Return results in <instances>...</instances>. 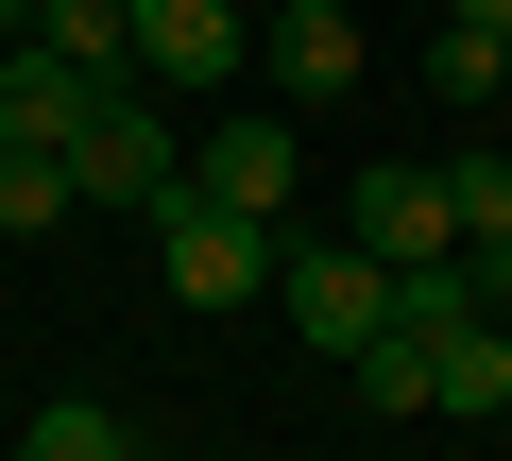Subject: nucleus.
Listing matches in <instances>:
<instances>
[{
    "mask_svg": "<svg viewBox=\"0 0 512 461\" xmlns=\"http://www.w3.org/2000/svg\"><path fill=\"white\" fill-rule=\"evenodd\" d=\"M342 240L376 274H410V257H461V205H444V171H359L342 188Z\"/></svg>",
    "mask_w": 512,
    "mask_h": 461,
    "instance_id": "4",
    "label": "nucleus"
},
{
    "mask_svg": "<svg viewBox=\"0 0 512 461\" xmlns=\"http://www.w3.org/2000/svg\"><path fill=\"white\" fill-rule=\"evenodd\" d=\"M239 52H256L239 0H137V69H154V86H222Z\"/></svg>",
    "mask_w": 512,
    "mask_h": 461,
    "instance_id": "8",
    "label": "nucleus"
},
{
    "mask_svg": "<svg viewBox=\"0 0 512 461\" xmlns=\"http://www.w3.org/2000/svg\"><path fill=\"white\" fill-rule=\"evenodd\" d=\"M239 18H274V0H239Z\"/></svg>",
    "mask_w": 512,
    "mask_h": 461,
    "instance_id": "17",
    "label": "nucleus"
},
{
    "mask_svg": "<svg viewBox=\"0 0 512 461\" xmlns=\"http://www.w3.org/2000/svg\"><path fill=\"white\" fill-rule=\"evenodd\" d=\"M0 35H35V18H18V0H0Z\"/></svg>",
    "mask_w": 512,
    "mask_h": 461,
    "instance_id": "16",
    "label": "nucleus"
},
{
    "mask_svg": "<svg viewBox=\"0 0 512 461\" xmlns=\"http://www.w3.org/2000/svg\"><path fill=\"white\" fill-rule=\"evenodd\" d=\"M427 86H444V103H495V86H512V35L444 18V35H427Z\"/></svg>",
    "mask_w": 512,
    "mask_h": 461,
    "instance_id": "13",
    "label": "nucleus"
},
{
    "mask_svg": "<svg viewBox=\"0 0 512 461\" xmlns=\"http://www.w3.org/2000/svg\"><path fill=\"white\" fill-rule=\"evenodd\" d=\"M18 461H137V444H120V410H103V393H52V410L18 427Z\"/></svg>",
    "mask_w": 512,
    "mask_h": 461,
    "instance_id": "12",
    "label": "nucleus"
},
{
    "mask_svg": "<svg viewBox=\"0 0 512 461\" xmlns=\"http://www.w3.org/2000/svg\"><path fill=\"white\" fill-rule=\"evenodd\" d=\"M86 103H120V86H86L52 35H0V137H52V154H69V137H86Z\"/></svg>",
    "mask_w": 512,
    "mask_h": 461,
    "instance_id": "7",
    "label": "nucleus"
},
{
    "mask_svg": "<svg viewBox=\"0 0 512 461\" xmlns=\"http://www.w3.org/2000/svg\"><path fill=\"white\" fill-rule=\"evenodd\" d=\"M256 52H274V103H342V86L376 69L342 0H274V18H256Z\"/></svg>",
    "mask_w": 512,
    "mask_h": 461,
    "instance_id": "5",
    "label": "nucleus"
},
{
    "mask_svg": "<svg viewBox=\"0 0 512 461\" xmlns=\"http://www.w3.org/2000/svg\"><path fill=\"white\" fill-rule=\"evenodd\" d=\"M188 188H205V205H239V222H291L308 154H291V120H222V137L188 154Z\"/></svg>",
    "mask_w": 512,
    "mask_h": 461,
    "instance_id": "6",
    "label": "nucleus"
},
{
    "mask_svg": "<svg viewBox=\"0 0 512 461\" xmlns=\"http://www.w3.org/2000/svg\"><path fill=\"white\" fill-rule=\"evenodd\" d=\"M274 325H291L308 359H359V342L393 325V274H376L359 240H274Z\"/></svg>",
    "mask_w": 512,
    "mask_h": 461,
    "instance_id": "1",
    "label": "nucleus"
},
{
    "mask_svg": "<svg viewBox=\"0 0 512 461\" xmlns=\"http://www.w3.org/2000/svg\"><path fill=\"white\" fill-rule=\"evenodd\" d=\"M69 205H86V188H69V154H52V137H0V240H52Z\"/></svg>",
    "mask_w": 512,
    "mask_h": 461,
    "instance_id": "11",
    "label": "nucleus"
},
{
    "mask_svg": "<svg viewBox=\"0 0 512 461\" xmlns=\"http://www.w3.org/2000/svg\"><path fill=\"white\" fill-rule=\"evenodd\" d=\"M154 274H171L188 308H274V222H239V205L171 188V205H154Z\"/></svg>",
    "mask_w": 512,
    "mask_h": 461,
    "instance_id": "2",
    "label": "nucleus"
},
{
    "mask_svg": "<svg viewBox=\"0 0 512 461\" xmlns=\"http://www.w3.org/2000/svg\"><path fill=\"white\" fill-rule=\"evenodd\" d=\"M444 18H478V35H512V0H444Z\"/></svg>",
    "mask_w": 512,
    "mask_h": 461,
    "instance_id": "15",
    "label": "nucleus"
},
{
    "mask_svg": "<svg viewBox=\"0 0 512 461\" xmlns=\"http://www.w3.org/2000/svg\"><path fill=\"white\" fill-rule=\"evenodd\" d=\"M18 18H35V0H18Z\"/></svg>",
    "mask_w": 512,
    "mask_h": 461,
    "instance_id": "18",
    "label": "nucleus"
},
{
    "mask_svg": "<svg viewBox=\"0 0 512 461\" xmlns=\"http://www.w3.org/2000/svg\"><path fill=\"white\" fill-rule=\"evenodd\" d=\"M69 188H86V205H137V222H154V205L188 188V154H171V120H154V103L120 86V103H86V137H69Z\"/></svg>",
    "mask_w": 512,
    "mask_h": 461,
    "instance_id": "3",
    "label": "nucleus"
},
{
    "mask_svg": "<svg viewBox=\"0 0 512 461\" xmlns=\"http://www.w3.org/2000/svg\"><path fill=\"white\" fill-rule=\"evenodd\" d=\"M444 205H461V240H512V154H444Z\"/></svg>",
    "mask_w": 512,
    "mask_h": 461,
    "instance_id": "14",
    "label": "nucleus"
},
{
    "mask_svg": "<svg viewBox=\"0 0 512 461\" xmlns=\"http://www.w3.org/2000/svg\"><path fill=\"white\" fill-rule=\"evenodd\" d=\"M410 342H427V410H444V427L512 410V325H495V308H478V325H410Z\"/></svg>",
    "mask_w": 512,
    "mask_h": 461,
    "instance_id": "9",
    "label": "nucleus"
},
{
    "mask_svg": "<svg viewBox=\"0 0 512 461\" xmlns=\"http://www.w3.org/2000/svg\"><path fill=\"white\" fill-rule=\"evenodd\" d=\"M35 35H52L86 86H137V0H35Z\"/></svg>",
    "mask_w": 512,
    "mask_h": 461,
    "instance_id": "10",
    "label": "nucleus"
}]
</instances>
